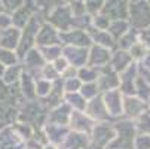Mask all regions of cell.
<instances>
[{
	"instance_id": "f546056e",
	"label": "cell",
	"mask_w": 150,
	"mask_h": 149,
	"mask_svg": "<svg viewBox=\"0 0 150 149\" xmlns=\"http://www.w3.org/2000/svg\"><path fill=\"white\" fill-rule=\"evenodd\" d=\"M62 88L66 93H76L82 88V82L74 76V78H67L66 81H64V85H62Z\"/></svg>"
},
{
	"instance_id": "3957f363",
	"label": "cell",
	"mask_w": 150,
	"mask_h": 149,
	"mask_svg": "<svg viewBox=\"0 0 150 149\" xmlns=\"http://www.w3.org/2000/svg\"><path fill=\"white\" fill-rule=\"evenodd\" d=\"M113 19H128L129 18V2L128 0H105L100 11Z\"/></svg>"
},
{
	"instance_id": "60d3db41",
	"label": "cell",
	"mask_w": 150,
	"mask_h": 149,
	"mask_svg": "<svg viewBox=\"0 0 150 149\" xmlns=\"http://www.w3.org/2000/svg\"><path fill=\"white\" fill-rule=\"evenodd\" d=\"M128 2H129V3H132V2H135V0H128Z\"/></svg>"
},
{
	"instance_id": "4dcf8cb0",
	"label": "cell",
	"mask_w": 150,
	"mask_h": 149,
	"mask_svg": "<svg viewBox=\"0 0 150 149\" xmlns=\"http://www.w3.org/2000/svg\"><path fill=\"white\" fill-rule=\"evenodd\" d=\"M52 88H54V85L49 82V79L48 81H37V83H36V93L39 94V96H42V97H45V96H49L51 94V91H52Z\"/></svg>"
},
{
	"instance_id": "7c38bea8",
	"label": "cell",
	"mask_w": 150,
	"mask_h": 149,
	"mask_svg": "<svg viewBox=\"0 0 150 149\" xmlns=\"http://www.w3.org/2000/svg\"><path fill=\"white\" fill-rule=\"evenodd\" d=\"M86 113L97 121H107L110 119V113L105 108V103L104 98L101 97H94L91 98V103L86 104Z\"/></svg>"
},
{
	"instance_id": "f1b7e54d",
	"label": "cell",
	"mask_w": 150,
	"mask_h": 149,
	"mask_svg": "<svg viewBox=\"0 0 150 149\" xmlns=\"http://www.w3.org/2000/svg\"><path fill=\"white\" fill-rule=\"evenodd\" d=\"M98 91H100V88H98L97 82H85V85H82V96L86 100L97 97Z\"/></svg>"
},
{
	"instance_id": "83f0119b",
	"label": "cell",
	"mask_w": 150,
	"mask_h": 149,
	"mask_svg": "<svg viewBox=\"0 0 150 149\" xmlns=\"http://www.w3.org/2000/svg\"><path fill=\"white\" fill-rule=\"evenodd\" d=\"M42 52V55H43V58L45 60H49V61H55L58 57H61V54H62V48H59L58 45H49V48L48 46H45V48H42L40 49Z\"/></svg>"
},
{
	"instance_id": "d4e9b609",
	"label": "cell",
	"mask_w": 150,
	"mask_h": 149,
	"mask_svg": "<svg viewBox=\"0 0 150 149\" xmlns=\"http://www.w3.org/2000/svg\"><path fill=\"white\" fill-rule=\"evenodd\" d=\"M79 78H82L85 82H95L98 79V69L91 66H83L77 72Z\"/></svg>"
},
{
	"instance_id": "ffe728a7",
	"label": "cell",
	"mask_w": 150,
	"mask_h": 149,
	"mask_svg": "<svg viewBox=\"0 0 150 149\" xmlns=\"http://www.w3.org/2000/svg\"><path fill=\"white\" fill-rule=\"evenodd\" d=\"M107 31H109L117 42L125 33L129 31V21L128 19H113L109 26V29H107Z\"/></svg>"
},
{
	"instance_id": "e0dca14e",
	"label": "cell",
	"mask_w": 150,
	"mask_h": 149,
	"mask_svg": "<svg viewBox=\"0 0 150 149\" xmlns=\"http://www.w3.org/2000/svg\"><path fill=\"white\" fill-rule=\"evenodd\" d=\"M110 61H112L110 66L115 72H123L131 66L132 57L129 52H126V49H119L115 52V55L110 58Z\"/></svg>"
},
{
	"instance_id": "6da1fadb",
	"label": "cell",
	"mask_w": 150,
	"mask_h": 149,
	"mask_svg": "<svg viewBox=\"0 0 150 149\" xmlns=\"http://www.w3.org/2000/svg\"><path fill=\"white\" fill-rule=\"evenodd\" d=\"M128 21L138 31H143L150 27V3L147 0H135V2L129 3Z\"/></svg>"
},
{
	"instance_id": "5bb4252c",
	"label": "cell",
	"mask_w": 150,
	"mask_h": 149,
	"mask_svg": "<svg viewBox=\"0 0 150 149\" xmlns=\"http://www.w3.org/2000/svg\"><path fill=\"white\" fill-rule=\"evenodd\" d=\"M123 100V112L129 118H138L140 115L146 113V100L143 101V98H132L131 96H126Z\"/></svg>"
},
{
	"instance_id": "52a82bcc",
	"label": "cell",
	"mask_w": 150,
	"mask_h": 149,
	"mask_svg": "<svg viewBox=\"0 0 150 149\" xmlns=\"http://www.w3.org/2000/svg\"><path fill=\"white\" fill-rule=\"evenodd\" d=\"M62 54L69 60V63L71 66L80 69L83 66H86L88 63V57H89V51L86 48H82V46H66L62 49Z\"/></svg>"
},
{
	"instance_id": "5b68a950",
	"label": "cell",
	"mask_w": 150,
	"mask_h": 149,
	"mask_svg": "<svg viewBox=\"0 0 150 149\" xmlns=\"http://www.w3.org/2000/svg\"><path fill=\"white\" fill-rule=\"evenodd\" d=\"M59 39L62 42H66V43H69V45L82 46V48L89 46L91 42H92L88 30L85 31L82 29H70L67 31H59Z\"/></svg>"
},
{
	"instance_id": "7402d4cb",
	"label": "cell",
	"mask_w": 150,
	"mask_h": 149,
	"mask_svg": "<svg viewBox=\"0 0 150 149\" xmlns=\"http://www.w3.org/2000/svg\"><path fill=\"white\" fill-rule=\"evenodd\" d=\"M137 31H138V30H135V29H134V31L129 30V31L125 33V34L117 40V45L120 46V49H128V51H129V48L135 43V42L140 40L138 36H137Z\"/></svg>"
},
{
	"instance_id": "ba28073f",
	"label": "cell",
	"mask_w": 150,
	"mask_h": 149,
	"mask_svg": "<svg viewBox=\"0 0 150 149\" xmlns=\"http://www.w3.org/2000/svg\"><path fill=\"white\" fill-rule=\"evenodd\" d=\"M70 124H71V128H73L74 131H79V133L89 134V133L94 130L92 118H91L88 113H83L82 111H74V112H71Z\"/></svg>"
},
{
	"instance_id": "b9f144b4",
	"label": "cell",
	"mask_w": 150,
	"mask_h": 149,
	"mask_svg": "<svg viewBox=\"0 0 150 149\" xmlns=\"http://www.w3.org/2000/svg\"><path fill=\"white\" fill-rule=\"evenodd\" d=\"M147 2H149V3H150V0H147Z\"/></svg>"
},
{
	"instance_id": "30bf717a",
	"label": "cell",
	"mask_w": 150,
	"mask_h": 149,
	"mask_svg": "<svg viewBox=\"0 0 150 149\" xmlns=\"http://www.w3.org/2000/svg\"><path fill=\"white\" fill-rule=\"evenodd\" d=\"M97 85L100 91H110V90H116L117 87H120V79L117 78L116 72L109 67V66H104V73L100 75L98 70V79H97Z\"/></svg>"
},
{
	"instance_id": "ac0fdd59",
	"label": "cell",
	"mask_w": 150,
	"mask_h": 149,
	"mask_svg": "<svg viewBox=\"0 0 150 149\" xmlns=\"http://www.w3.org/2000/svg\"><path fill=\"white\" fill-rule=\"evenodd\" d=\"M70 118H71V111H70V104L69 103L59 104L54 112H51V122L52 124L66 125V124L70 122Z\"/></svg>"
},
{
	"instance_id": "484cf974",
	"label": "cell",
	"mask_w": 150,
	"mask_h": 149,
	"mask_svg": "<svg viewBox=\"0 0 150 149\" xmlns=\"http://www.w3.org/2000/svg\"><path fill=\"white\" fill-rule=\"evenodd\" d=\"M129 54L132 57V60H143L146 55H147V48H146V43L140 39L137 40L135 43L129 48Z\"/></svg>"
},
{
	"instance_id": "d6a6232c",
	"label": "cell",
	"mask_w": 150,
	"mask_h": 149,
	"mask_svg": "<svg viewBox=\"0 0 150 149\" xmlns=\"http://www.w3.org/2000/svg\"><path fill=\"white\" fill-rule=\"evenodd\" d=\"M105 0H85V5H86V11L91 15H95L101 11V8L104 6Z\"/></svg>"
},
{
	"instance_id": "d6986e66",
	"label": "cell",
	"mask_w": 150,
	"mask_h": 149,
	"mask_svg": "<svg viewBox=\"0 0 150 149\" xmlns=\"http://www.w3.org/2000/svg\"><path fill=\"white\" fill-rule=\"evenodd\" d=\"M21 40L19 31L18 29H5L0 31V43H2L5 48H13L18 42Z\"/></svg>"
},
{
	"instance_id": "2e32d148",
	"label": "cell",
	"mask_w": 150,
	"mask_h": 149,
	"mask_svg": "<svg viewBox=\"0 0 150 149\" xmlns=\"http://www.w3.org/2000/svg\"><path fill=\"white\" fill-rule=\"evenodd\" d=\"M62 149H86L88 148V137L85 133H71L67 134L66 139L61 142Z\"/></svg>"
},
{
	"instance_id": "ab89813d",
	"label": "cell",
	"mask_w": 150,
	"mask_h": 149,
	"mask_svg": "<svg viewBox=\"0 0 150 149\" xmlns=\"http://www.w3.org/2000/svg\"><path fill=\"white\" fill-rule=\"evenodd\" d=\"M5 11V6H3V3H2V0H0V12H3Z\"/></svg>"
},
{
	"instance_id": "cb8c5ba5",
	"label": "cell",
	"mask_w": 150,
	"mask_h": 149,
	"mask_svg": "<svg viewBox=\"0 0 150 149\" xmlns=\"http://www.w3.org/2000/svg\"><path fill=\"white\" fill-rule=\"evenodd\" d=\"M69 134V131L64 128V125H58V124H52L49 125V139L57 142V143H61L66 136Z\"/></svg>"
},
{
	"instance_id": "e575fe53",
	"label": "cell",
	"mask_w": 150,
	"mask_h": 149,
	"mask_svg": "<svg viewBox=\"0 0 150 149\" xmlns=\"http://www.w3.org/2000/svg\"><path fill=\"white\" fill-rule=\"evenodd\" d=\"M2 3L5 6V11L15 12L18 8H21V6L25 3V0H2Z\"/></svg>"
},
{
	"instance_id": "d590c367",
	"label": "cell",
	"mask_w": 150,
	"mask_h": 149,
	"mask_svg": "<svg viewBox=\"0 0 150 149\" xmlns=\"http://www.w3.org/2000/svg\"><path fill=\"white\" fill-rule=\"evenodd\" d=\"M15 60H16V57L13 52L5 51V49L0 51V61L5 63V64H12V63H15Z\"/></svg>"
},
{
	"instance_id": "9c48e42d",
	"label": "cell",
	"mask_w": 150,
	"mask_h": 149,
	"mask_svg": "<svg viewBox=\"0 0 150 149\" xmlns=\"http://www.w3.org/2000/svg\"><path fill=\"white\" fill-rule=\"evenodd\" d=\"M110 51L109 48L101 46V45H94L89 49V57H88V66L91 67H104L109 64L110 61Z\"/></svg>"
},
{
	"instance_id": "9a60e30c",
	"label": "cell",
	"mask_w": 150,
	"mask_h": 149,
	"mask_svg": "<svg viewBox=\"0 0 150 149\" xmlns=\"http://www.w3.org/2000/svg\"><path fill=\"white\" fill-rule=\"evenodd\" d=\"M88 33L92 39V42H95L97 45H101V46H105V48H115L116 46V39L107 31V30H100V29H95V27H89L88 29Z\"/></svg>"
},
{
	"instance_id": "603a6c76",
	"label": "cell",
	"mask_w": 150,
	"mask_h": 149,
	"mask_svg": "<svg viewBox=\"0 0 150 149\" xmlns=\"http://www.w3.org/2000/svg\"><path fill=\"white\" fill-rule=\"evenodd\" d=\"M135 91L138 93L140 98H143V100L147 101L150 98V83L144 78L137 76L135 78Z\"/></svg>"
},
{
	"instance_id": "44dd1931",
	"label": "cell",
	"mask_w": 150,
	"mask_h": 149,
	"mask_svg": "<svg viewBox=\"0 0 150 149\" xmlns=\"http://www.w3.org/2000/svg\"><path fill=\"white\" fill-rule=\"evenodd\" d=\"M66 98H67V103L70 106H73L76 111H85L86 109V104H88L86 98H85L82 94H79L77 91L76 93H67Z\"/></svg>"
},
{
	"instance_id": "f35d334b",
	"label": "cell",
	"mask_w": 150,
	"mask_h": 149,
	"mask_svg": "<svg viewBox=\"0 0 150 149\" xmlns=\"http://www.w3.org/2000/svg\"><path fill=\"white\" fill-rule=\"evenodd\" d=\"M141 40L144 42L146 45H150V27L146 29V30H143V33H141Z\"/></svg>"
},
{
	"instance_id": "7a4b0ae2",
	"label": "cell",
	"mask_w": 150,
	"mask_h": 149,
	"mask_svg": "<svg viewBox=\"0 0 150 149\" xmlns=\"http://www.w3.org/2000/svg\"><path fill=\"white\" fill-rule=\"evenodd\" d=\"M73 18H74V15H73L69 3L59 5V6L51 9L48 14V21L58 31H67V30L73 29Z\"/></svg>"
},
{
	"instance_id": "8fae6325",
	"label": "cell",
	"mask_w": 150,
	"mask_h": 149,
	"mask_svg": "<svg viewBox=\"0 0 150 149\" xmlns=\"http://www.w3.org/2000/svg\"><path fill=\"white\" fill-rule=\"evenodd\" d=\"M104 103L110 116H119L123 112V101L120 96V90H110L104 94Z\"/></svg>"
},
{
	"instance_id": "74e56055",
	"label": "cell",
	"mask_w": 150,
	"mask_h": 149,
	"mask_svg": "<svg viewBox=\"0 0 150 149\" xmlns=\"http://www.w3.org/2000/svg\"><path fill=\"white\" fill-rule=\"evenodd\" d=\"M19 75V67H15V70H13V67L11 69V72L5 76V81L6 82H13V81H16V76Z\"/></svg>"
},
{
	"instance_id": "8d00e7d4",
	"label": "cell",
	"mask_w": 150,
	"mask_h": 149,
	"mask_svg": "<svg viewBox=\"0 0 150 149\" xmlns=\"http://www.w3.org/2000/svg\"><path fill=\"white\" fill-rule=\"evenodd\" d=\"M12 24V16L9 14H5V12H0V31L8 29L9 26Z\"/></svg>"
},
{
	"instance_id": "277c9868",
	"label": "cell",
	"mask_w": 150,
	"mask_h": 149,
	"mask_svg": "<svg viewBox=\"0 0 150 149\" xmlns=\"http://www.w3.org/2000/svg\"><path fill=\"white\" fill-rule=\"evenodd\" d=\"M92 149H104L116 137V130L109 127V124H100L92 130Z\"/></svg>"
},
{
	"instance_id": "4316f807",
	"label": "cell",
	"mask_w": 150,
	"mask_h": 149,
	"mask_svg": "<svg viewBox=\"0 0 150 149\" xmlns=\"http://www.w3.org/2000/svg\"><path fill=\"white\" fill-rule=\"evenodd\" d=\"M110 23H112V19L107 16V15L101 14V12L92 15V27H95V29L107 30V29H109V26H110Z\"/></svg>"
},
{
	"instance_id": "1f68e13d",
	"label": "cell",
	"mask_w": 150,
	"mask_h": 149,
	"mask_svg": "<svg viewBox=\"0 0 150 149\" xmlns=\"http://www.w3.org/2000/svg\"><path fill=\"white\" fill-rule=\"evenodd\" d=\"M137 128L143 134H150V115L149 113H143V115L138 116Z\"/></svg>"
},
{
	"instance_id": "4fadbf2b",
	"label": "cell",
	"mask_w": 150,
	"mask_h": 149,
	"mask_svg": "<svg viewBox=\"0 0 150 149\" xmlns=\"http://www.w3.org/2000/svg\"><path fill=\"white\" fill-rule=\"evenodd\" d=\"M59 40V31H57L52 24L42 26L36 37V42L39 45H58Z\"/></svg>"
},
{
	"instance_id": "836d02e7",
	"label": "cell",
	"mask_w": 150,
	"mask_h": 149,
	"mask_svg": "<svg viewBox=\"0 0 150 149\" xmlns=\"http://www.w3.org/2000/svg\"><path fill=\"white\" fill-rule=\"evenodd\" d=\"M135 149H150V134H141L134 139Z\"/></svg>"
},
{
	"instance_id": "8992f818",
	"label": "cell",
	"mask_w": 150,
	"mask_h": 149,
	"mask_svg": "<svg viewBox=\"0 0 150 149\" xmlns=\"http://www.w3.org/2000/svg\"><path fill=\"white\" fill-rule=\"evenodd\" d=\"M40 27H42V26H40V21L37 19L36 15H33L31 19L27 23V26L24 27L23 39L19 40V42H21V43H19V55H24L23 52L28 51L30 45L33 43V42L36 40V37H37V33H39Z\"/></svg>"
}]
</instances>
